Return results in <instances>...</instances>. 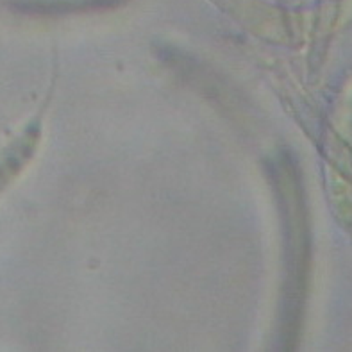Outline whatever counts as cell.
Returning a JSON list of instances; mask_svg holds the SVG:
<instances>
[{"instance_id":"obj_1","label":"cell","mask_w":352,"mask_h":352,"mask_svg":"<svg viewBox=\"0 0 352 352\" xmlns=\"http://www.w3.org/2000/svg\"><path fill=\"white\" fill-rule=\"evenodd\" d=\"M25 151L27 145L20 142L16 143V145H13L11 148H8L4 154H0V190L13 179V175L18 172V168L22 166Z\"/></svg>"}]
</instances>
